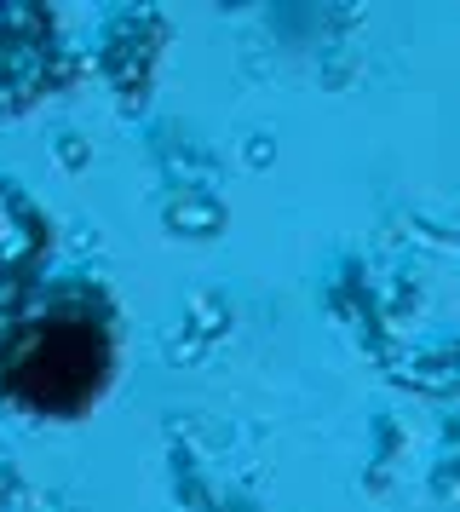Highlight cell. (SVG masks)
<instances>
[{
  "mask_svg": "<svg viewBox=\"0 0 460 512\" xmlns=\"http://www.w3.org/2000/svg\"><path fill=\"white\" fill-rule=\"evenodd\" d=\"M110 369H115L110 334H104V323H92L81 311H52L0 351V386L18 397L23 409H41V415L92 409L110 386Z\"/></svg>",
  "mask_w": 460,
  "mask_h": 512,
  "instance_id": "6da1fadb",
  "label": "cell"
}]
</instances>
